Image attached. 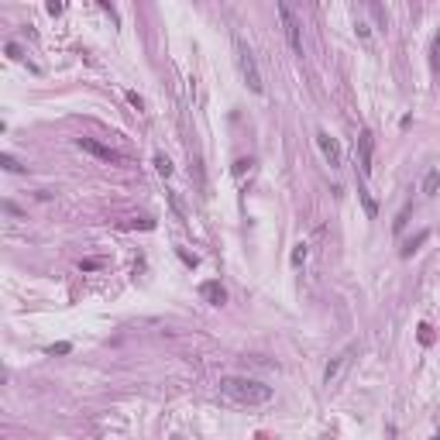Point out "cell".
I'll list each match as a JSON object with an SVG mask.
<instances>
[{"mask_svg":"<svg viewBox=\"0 0 440 440\" xmlns=\"http://www.w3.org/2000/svg\"><path fill=\"white\" fill-rule=\"evenodd\" d=\"M220 392L234 399L237 406H265L272 399V389L255 378H241V375H227V378H220Z\"/></svg>","mask_w":440,"mask_h":440,"instance_id":"1","label":"cell"},{"mask_svg":"<svg viewBox=\"0 0 440 440\" xmlns=\"http://www.w3.org/2000/svg\"><path fill=\"white\" fill-rule=\"evenodd\" d=\"M234 48H237V66H241V76H244V83H248V90L265 93V83H262V72H258V62H255V55H251V48L244 45L241 38L234 42Z\"/></svg>","mask_w":440,"mask_h":440,"instance_id":"2","label":"cell"},{"mask_svg":"<svg viewBox=\"0 0 440 440\" xmlns=\"http://www.w3.org/2000/svg\"><path fill=\"white\" fill-rule=\"evenodd\" d=\"M275 11H278V17H282V28H286V38H289L292 52L303 55V38H299V21H296V14L289 11V4H278Z\"/></svg>","mask_w":440,"mask_h":440,"instance_id":"3","label":"cell"},{"mask_svg":"<svg viewBox=\"0 0 440 440\" xmlns=\"http://www.w3.org/2000/svg\"><path fill=\"white\" fill-rule=\"evenodd\" d=\"M76 145H79L83 151H90L93 158H100V162H124V155L114 148H107V145H100L96 138H76Z\"/></svg>","mask_w":440,"mask_h":440,"instance_id":"4","label":"cell"},{"mask_svg":"<svg viewBox=\"0 0 440 440\" xmlns=\"http://www.w3.org/2000/svg\"><path fill=\"white\" fill-rule=\"evenodd\" d=\"M316 145H320V151L327 155V162L334 165V169H337L341 162H344V155H341V145H337V141L330 138L327 131H316Z\"/></svg>","mask_w":440,"mask_h":440,"instance_id":"5","label":"cell"},{"mask_svg":"<svg viewBox=\"0 0 440 440\" xmlns=\"http://www.w3.org/2000/svg\"><path fill=\"white\" fill-rule=\"evenodd\" d=\"M351 365V351H344V354H337L330 365H327V371H324V382L327 385H337V378L344 375V368Z\"/></svg>","mask_w":440,"mask_h":440,"instance_id":"6","label":"cell"},{"mask_svg":"<svg viewBox=\"0 0 440 440\" xmlns=\"http://www.w3.org/2000/svg\"><path fill=\"white\" fill-rule=\"evenodd\" d=\"M199 296H203L210 306H224V303H227V289H224L220 282H203V286H199Z\"/></svg>","mask_w":440,"mask_h":440,"instance_id":"7","label":"cell"},{"mask_svg":"<svg viewBox=\"0 0 440 440\" xmlns=\"http://www.w3.org/2000/svg\"><path fill=\"white\" fill-rule=\"evenodd\" d=\"M358 148H361V172L368 175L371 172V131L368 128L358 134Z\"/></svg>","mask_w":440,"mask_h":440,"instance_id":"8","label":"cell"},{"mask_svg":"<svg viewBox=\"0 0 440 440\" xmlns=\"http://www.w3.org/2000/svg\"><path fill=\"white\" fill-rule=\"evenodd\" d=\"M437 189H440V169H430L427 179H423V193H427V196H433Z\"/></svg>","mask_w":440,"mask_h":440,"instance_id":"9","label":"cell"},{"mask_svg":"<svg viewBox=\"0 0 440 440\" xmlns=\"http://www.w3.org/2000/svg\"><path fill=\"white\" fill-rule=\"evenodd\" d=\"M358 196H361V203H365V213L375 217V213H378V203L371 199V193H368V189H358Z\"/></svg>","mask_w":440,"mask_h":440,"instance_id":"10","label":"cell"},{"mask_svg":"<svg viewBox=\"0 0 440 440\" xmlns=\"http://www.w3.org/2000/svg\"><path fill=\"white\" fill-rule=\"evenodd\" d=\"M427 237H430V234H427V231H419V234H416V237H413V241H409V244H406V248H403V255H406V258H409V255H413V251H416V248H419V244L427 241Z\"/></svg>","mask_w":440,"mask_h":440,"instance_id":"11","label":"cell"},{"mask_svg":"<svg viewBox=\"0 0 440 440\" xmlns=\"http://www.w3.org/2000/svg\"><path fill=\"white\" fill-rule=\"evenodd\" d=\"M306 255H310V248H306V244H296V248H292V265H303Z\"/></svg>","mask_w":440,"mask_h":440,"instance_id":"12","label":"cell"},{"mask_svg":"<svg viewBox=\"0 0 440 440\" xmlns=\"http://www.w3.org/2000/svg\"><path fill=\"white\" fill-rule=\"evenodd\" d=\"M155 169H158L162 175H172V162H169L165 155H155Z\"/></svg>","mask_w":440,"mask_h":440,"instance_id":"13","label":"cell"},{"mask_svg":"<svg viewBox=\"0 0 440 440\" xmlns=\"http://www.w3.org/2000/svg\"><path fill=\"white\" fill-rule=\"evenodd\" d=\"M0 165H4L7 172H21V165H17V158H14V155H0Z\"/></svg>","mask_w":440,"mask_h":440,"instance_id":"14","label":"cell"},{"mask_svg":"<svg viewBox=\"0 0 440 440\" xmlns=\"http://www.w3.org/2000/svg\"><path fill=\"white\" fill-rule=\"evenodd\" d=\"M45 351H48V354H69V351H72V344H66V341H62V344H48Z\"/></svg>","mask_w":440,"mask_h":440,"instance_id":"15","label":"cell"},{"mask_svg":"<svg viewBox=\"0 0 440 440\" xmlns=\"http://www.w3.org/2000/svg\"><path fill=\"white\" fill-rule=\"evenodd\" d=\"M430 66H433V69H440V35L433 38V55H430Z\"/></svg>","mask_w":440,"mask_h":440,"instance_id":"16","label":"cell"},{"mask_svg":"<svg viewBox=\"0 0 440 440\" xmlns=\"http://www.w3.org/2000/svg\"><path fill=\"white\" fill-rule=\"evenodd\" d=\"M248 169H251V162H248V158H237V162H234V175H244Z\"/></svg>","mask_w":440,"mask_h":440,"instance_id":"17","label":"cell"},{"mask_svg":"<svg viewBox=\"0 0 440 440\" xmlns=\"http://www.w3.org/2000/svg\"><path fill=\"white\" fill-rule=\"evenodd\" d=\"M128 104H131V107H138V110H141V107H145V100H141V96H138L134 90H128Z\"/></svg>","mask_w":440,"mask_h":440,"instance_id":"18","label":"cell"},{"mask_svg":"<svg viewBox=\"0 0 440 440\" xmlns=\"http://www.w3.org/2000/svg\"><path fill=\"white\" fill-rule=\"evenodd\" d=\"M419 341H423V344H430V341H433V337H430V327H419Z\"/></svg>","mask_w":440,"mask_h":440,"instance_id":"19","label":"cell"},{"mask_svg":"<svg viewBox=\"0 0 440 440\" xmlns=\"http://www.w3.org/2000/svg\"><path fill=\"white\" fill-rule=\"evenodd\" d=\"M433 440H440V433H437V437H433Z\"/></svg>","mask_w":440,"mask_h":440,"instance_id":"20","label":"cell"}]
</instances>
